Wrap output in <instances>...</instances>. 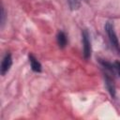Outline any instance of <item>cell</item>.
<instances>
[{
    "label": "cell",
    "mask_w": 120,
    "mask_h": 120,
    "mask_svg": "<svg viewBox=\"0 0 120 120\" xmlns=\"http://www.w3.org/2000/svg\"><path fill=\"white\" fill-rule=\"evenodd\" d=\"M105 31L107 33V36L109 38V40H110L112 46L114 48V50L118 53H120V43H119L117 35H116V33L114 31L113 23L111 22H107L106 24H105Z\"/></svg>",
    "instance_id": "obj_1"
},
{
    "label": "cell",
    "mask_w": 120,
    "mask_h": 120,
    "mask_svg": "<svg viewBox=\"0 0 120 120\" xmlns=\"http://www.w3.org/2000/svg\"><path fill=\"white\" fill-rule=\"evenodd\" d=\"M82 41L83 56L85 59H88L91 56V41H90L89 33L86 29H83L82 31Z\"/></svg>",
    "instance_id": "obj_2"
},
{
    "label": "cell",
    "mask_w": 120,
    "mask_h": 120,
    "mask_svg": "<svg viewBox=\"0 0 120 120\" xmlns=\"http://www.w3.org/2000/svg\"><path fill=\"white\" fill-rule=\"evenodd\" d=\"M11 66H12V57H11V54L10 53H7L4 56L2 62H1V68H0V69H1V75L2 76L6 75L8 72V70L10 69Z\"/></svg>",
    "instance_id": "obj_3"
},
{
    "label": "cell",
    "mask_w": 120,
    "mask_h": 120,
    "mask_svg": "<svg viewBox=\"0 0 120 120\" xmlns=\"http://www.w3.org/2000/svg\"><path fill=\"white\" fill-rule=\"evenodd\" d=\"M104 77H105V85H106V88L109 91L110 95L112 98H114L115 97V86H114V83H113V80L107 73H105Z\"/></svg>",
    "instance_id": "obj_4"
},
{
    "label": "cell",
    "mask_w": 120,
    "mask_h": 120,
    "mask_svg": "<svg viewBox=\"0 0 120 120\" xmlns=\"http://www.w3.org/2000/svg\"><path fill=\"white\" fill-rule=\"evenodd\" d=\"M29 62H30V66L33 71L35 72H41L42 70V66L39 63V61L33 55V54H29Z\"/></svg>",
    "instance_id": "obj_5"
},
{
    "label": "cell",
    "mask_w": 120,
    "mask_h": 120,
    "mask_svg": "<svg viewBox=\"0 0 120 120\" xmlns=\"http://www.w3.org/2000/svg\"><path fill=\"white\" fill-rule=\"evenodd\" d=\"M56 40H57V44L60 48H65L67 43H68V39H67V36L64 32L60 31L58 34H57V37H56Z\"/></svg>",
    "instance_id": "obj_6"
},
{
    "label": "cell",
    "mask_w": 120,
    "mask_h": 120,
    "mask_svg": "<svg viewBox=\"0 0 120 120\" xmlns=\"http://www.w3.org/2000/svg\"><path fill=\"white\" fill-rule=\"evenodd\" d=\"M68 5L71 10H76L80 8V0H67Z\"/></svg>",
    "instance_id": "obj_7"
},
{
    "label": "cell",
    "mask_w": 120,
    "mask_h": 120,
    "mask_svg": "<svg viewBox=\"0 0 120 120\" xmlns=\"http://www.w3.org/2000/svg\"><path fill=\"white\" fill-rule=\"evenodd\" d=\"M5 17H6V15H5V9H4V8L2 7V8H1V25H2V26H3L4 23H5Z\"/></svg>",
    "instance_id": "obj_8"
},
{
    "label": "cell",
    "mask_w": 120,
    "mask_h": 120,
    "mask_svg": "<svg viewBox=\"0 0 120 120\" xmlns=\"http://www.w3.org/2000/svg\"><path fill=\"white\" fill-rule=\"evenodd\" d=\"M114 68H115L116 72L120 75V61H116V62L114 63Z\"/></svg>",
    "instance_id": "obj_9"
}]
</instances>
